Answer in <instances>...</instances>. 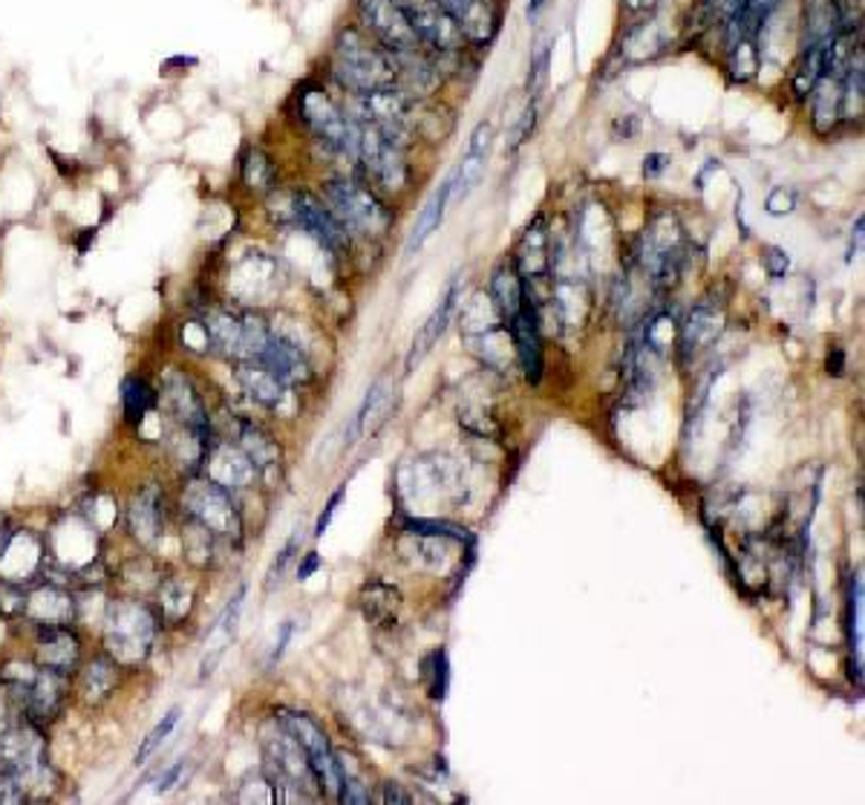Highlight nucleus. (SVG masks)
<instances>
[{
    "mask_svg": "<svg viewBox=\"0 0 865 805\" xmlns=\"http://www.w3.org/2000/svg\"><path fill=\"white\" fill-rule=\"evenodd\" d=\"M330 72L346 95L378 93L395 88L393 58L361 26H341L330 53Z\"/></svg>",
    "mask_w": 865,
    "mask_h": 805,
    "instance_id": "1",
    "label": "nucleus"
},
{
    "mask_svg": "<svg viewBox=\"0 0 865 805\" xmlns=\"http://www.w3.org/2000/svg\"><path fill=\"white\" fill-rule=\"evenodd\" d=\"M295 107H298L300 125L315 136L318 142L332 153L346 159H358L361 148V125L353 119V113L344 111L326 88L318 81H303L295 93Z\"/></svg>",
    "mask_w": 865,
    "mask_h": 805,
    "instance_id": "2",
    "label": "nucleus"
},
{
    "mask_svg": "<svg viewBox=\"0 0 865 805\" xmlns=\"http://www.w3.org/2000/svg\"><path fill=\"white\" fill-rule=\"evenodd\" d=\"M0 685L7 687V695L15 702L18 711L32 718L35 725H47L61 716L67 695H70V685L64 672L44 670L38 664L26 662L3 664Z\"/></svg>",
    "mask_w": 865,
    "mask_h": 805,
    "instance_id": "3",
    "label": "nucleus"
},
{
    "mask_svg": "<svg viewBox=\"0 0 865 805\" xmlns=\"http://www.w3.org/2000/svg\"><path fill=\"white\" fill-rule=\"evenodd\" d=\"M159 616L142 600H113L104 612V653L118 667H136L153 653Z\"/></svg>",
    "mask_w": 865,
    "mask_h": 805,
    "instance_id": "4",
    "label": "nucleus"
},
{
    "mask_svg": "<svg viewBox=\"0 0 865 805\" xmlns=\"http://www.w3.org/2000/svg\"><path fill=\"white\" fill-rule=\"evenodd\" d=\"M326 203L332 214L346 226L349 234L381 240L393 226V214L370 188H364L355 180H332L326 182Z\"/></svg>",
    "mask_w": 865,
    "mask_h": 805,
    "instance_id": "5",
    "label": "nucleus"
},
{
    "mask_svg": "<svg viewBox=\"0 0 865 805\" xmlns=\"http://www.w3.org/2000/svg\"><path fill=\"white\" fill-rule=\"evenodd\" d=\"M182 511L185 517L222 540H240L243 534V517L237 511L231 491L222 488L211 476H191L182 488Z\"/></svg>",
    "mask_w": 865,
    "mask_h": 805,
    "instance_id": "6",
    "label": "nucleus"
},
{
    "mask_svg": "<svg viewBox=\"0 0 865 805\" xmlns=\"http://www.w3.org/2000/svg\"><path fill=\"white\" fill-rule=\"evenodd\" d=\"M277 722H280V727H284L286 734L300 745V750L307 754L309 768H312V774H315L323 794H338L341 771H344V768L338 766V759H335V754H332L330 748V739H326V734H323L321 727H318L309 716H303V713H291V711L277 713Z\"/></svg>",
    "mask_w": 865,
    "mask_h": 805,
    "instance_id": "7",
    "label": "nucleus"
},
{
    "mask_svg": "<svg viewBox=\"0 0 865 805\" xmlns=\"http://www.w3.org/2000/svg\"><path fill=\"white\" fill-rule=\"evenodd\" d=\"M395 3L427 53H464L462 30L436 0H395Z\"/></svg>",
    "mask_w": 865,
    "mask_h": 805,
    "instance_id": "8",
    "label": "nucleus"
},
{
    "mask_svg": "<svg viewBox=\"0 0 865 805\" xmlns=\"http://www.w3.org/2000/svg\"><path fill=\"white\" fill-rule=\"evenodd\" d=\"M355 12H358L361 30L372 35L390 53L425 49L413 35V30H410L407 18H404L395 0H355Z\"/></svg>",
    "mask_w": 865,
    "mask_h": 805,
    "instance_id": "9",
    "label": "nucleus"
},
{
    "mask_svg": "<svg viewBox=\"0 0 865 805\" xmlns=\"http://www.w3.org/2000/svg\"><path fill=\"white\" fill-rule=\"evenodd\" d=\"M291 220L298 222L300 229L307 231L318 245H323L326 252L344 254L349 249V231H346L344 222L332 214L330 206H323L321 199L312 197L309 191L291 194Z\"/></svg>",
    "mask_w": 865,
    "mask_h": 805,
    "instance_id": "10",
    "label": "nucleus"
},
{
    "mask_svg": "<svg viewBox=\"0 0 865 805\" xmlns=\"http://www.w3.org/2000/svg\"><path fill=\"white\" fill-rule=\"evenodd\" d=\"M402 150L404 148L390 142L384 134H378L376 127L361 125V148H358V159H364V165H367L370 176L381 185V188L399 191L407 185L410 171Z\"/></svg>",
    "mask_w": 865,
    "mask_h": 805,
    "instance_id": "11",
    "label": "nucleus"
},
{
    "mask_svg": "<svg viewBox=\"0 0 865 805\" xmlns=\"http://www.w3.org/2000/svg\"><path fill=\"white\" fill-rule=\"evenodd\" d=\"M159 395H162V404H165L168 422H171V425L188 427V430L203 436L205 442H214L211 416L205 411L197 388H194L182 372H171L165 379V384H162V393Z\"/></svg>",
    "mask_w": 865,
    "mask_h": 805,
    "instance_id": "12",
    "label": "nucleus"
},
{
    "mask_svg": "<svg viewBox=\"0 0 865 805\" xmlns=\"http://www.w3.org/2000/svg\"><path fill=\"white\" fill-rule=\"evenodd\" d=\"M35 664L44 670H56L70 676L81 664V639L70 624L38 626L35 635Z\"/></svg>",
    "mask_w": 865,
    "mask_h": 805,
    "instance_id": "13",
    "label": "nucleus"
},
{
    "mask_svg": "<svg viewBox=\"0 0 865 805\" xmlns=\"http://www.w3.org/2000/svg\"><path fill=\"white\" fill-rule=\"evenodd\" d=\"M203 468H205V476H211L214 482H220L222 488L229 491L252 485L254 474H257V468H254L252 459L245 457L240 445L217 442V439H214L208 453H205Z\"/></svg>",
    "mask_w": 865,
    "mask_h": 805,
    "instance_id": "14",
    "label": "nucleus"
},
{
    "mask_svg": "<svg viewBox=\"0 0 865 805\" xmlns=\"http://www.w3.org/2000/svg\"><path fill=\"white\" fill-rule=\"evenodd\" d=\"M127 529L142 545H153L165 531V499L159 485H145L127 508Z\"/></svg>",
    "mask_w": 865,
    "mask_h": 805,
    "instance_id": "15",
    "label": "nucleus"
},
{
    "mask_svg": "<svg viewBox=\"0 0 865 805\" xmlns=\"http://www.w3.org/2000/svg\"><path fill=\"white\" fill-rule=\"evenodd\" d=\"M508 330H511V341L517 347L519 364L526 370L528 381H540L543 376V349H540V324H537V309L534 303L526 298V307L519 309L517 315L508 321Z\"/></svg>",
    "mask_w": 865,
    "mask_h": 805,
    "instance_id": "16",
    "label": "nucleus"
},
{
    "mask_svg": "<svg viewBox=\"0 0 865 805\" xmlns=\"http://www.w3.org/2000/svg\"><path fill=\"white\" fill-rule=\"evenodd\" d=\"M24 616L35 626L70 624L76 618V598L56 584H44L32 589L24 600Z\"/></svg>",
    "mask_w": 865,
    "mask_h": 805,
    "instance_id": "17",
    "label": "nucleus"
},
{
    "mask_svg": "<svg viewBox=\"0 0 865 805\" xmlns=\"http://www.w3.org/2000/svg\"><path fill=\"white\" fill-rule=\"evenodd\" d=\"M254 361L268 367V370L275 372V376H280L286 384H300V381L312 379L309 361L303 358L298 344H291V341H286L284 335H277V332L268 335L266 347L260 349V356L254 358Z\"/></svg>",
    "mask_w": 865,
    "mask_h": 805,
    "instance_id": "18",
    "label": "nucleus"
},
{
    "mask_svg": "<svg viewBox=\"0 0 865 805\" xmlns=\"http://www.w3.org/2000/svg\"><path fill=\"white\" fill-rule=\"evenodd\" d=\"M491 139H494V127H491V122H480L476 130H473L471 145H468V153H464L462 165L453 171V194H450V197L464 199L473 188H476V185H480L482 174H485V162H488Z\"/></svg>",
    "mask_w": 865,
    "mask_h": 805,
    "instance_id": "19",
    "label": "nucleus"
},
{
    "mask_svg": "<svg viewBox=\"0 0 865 805\" xmlns=\"http://www.w3.org/2000/svg\"><path fill=\"white\" fill-rule=\"evenodd\" d=\"M459 295H462V286H459V280H453V284L448 286V292L441 295L439 307L432 309V315L427 318L425 326H422L416 338H413V347H410L407 353V372L416 370V364H422V358L430 353L432 344L445 335V330H448L450 324V315H453V309H457Z\"/></svg>",
    "mask_w": 865,
    "mask_h": 805,
    "instance_id": "20",
    "label": "nucleus"
},
{
    "mask_svg": "<svg viewBox=\"0 0 865 805\" xmlns=\"http://www.w3.org/2000/svg\"><path fill=\"white\" fill-rule=\"evenodd\" d=\"M724 326V309L710 303V300H701L699 307L692 309L687 324L681 326V353L687 356H695L699 349H704L707 344L718 338V332Z\"/></svg>",
    "mask_w": 865,
    "mask_h": 805,
    "instance_id": "21",
    "label": "nucleus"
},
{
    "mask_svg": "<svg viewBox=\"0 0 865 805\" xmlns=\"http://www.w3.org/2000/svg\"><path fill=\"white\" fill-rule=\"evenodd\" d=\"M526 277L519 275L517 263L503 261L494 268L491 275V300H494L496 312L503 315V321L508 324L519 309L526 307Z\"/></svg>",
    "mask_w": 865,
    "mask_h": 805,
    "instance_id": "22",
    "label": "nucleus"
},
{
    "mask_svg": "<svg viewBox=\"0 0 865 805\" xmlns=\"http://www.w3.org/2000/svg\"><path fill=\"white\" fill-rule=\"evenodd\" d=\"M514 263H517L519 275L531 277H545V272L551 268V257H549V231H545V220L537 217L531 226L526 229L522 240L517 245V254H514Z\"/></svg>",
    "mask_w": 865,
    "mask_h": 805,
    "instance_id": "23",
    "label": "nucleus"
},
{
    "mask_svg": "<svg viewBox=\"0 0 865 805\" xmlns=\"http://www.w3.org/2000/svg\"><path fill=\"white\" fill-rule=\"evenodd\" d=\"M237 379H240V384H243V390L249 393V399L252 402H257L260 407H268V411H275V407H280L286 399V384L280 376H275V372L268 370V367H263L260 361H249L243 364L240 370H237Z\"/></svg>",
    "mask_w": 865,
    "mask_h": 805,
    "instance_id": "24",
    "label": "nucleus"
},
{
    "mask_svg": "<svg viewBox=\"0 0 865 805\" xmlns=\"http://www.w3.org/2000/svg\"><path fill=\"white\" fill-rule=\"evenodd\" d=\"M840 81L837 76H831V72H822L819 76V81L814 84V90H810V107H814V130H817L819 136H828L831 130H834L837 125H840Z\"/></svg>",
    "mask_w": 865,
    "mask_h": 805,
    "instance_id": "25",
    "label": "nucleus"
},
{
    "mask_svg": "<svg viewBox=\"0 0 865 805\" xmlns=\"http://www.w3.org/2000/svg\"><path fill=\"white\" fill-rule=\"evenodd\" d=\"M118 685V664L107 653L84 664L79 672V693L86 704H102L113 695Z\"/></svg>",
    "mask_w": 865,
    "mask_h": 805,
    "instance_id": "26",
    "label": "nucleus"
},
{
    "mask_svg": "<svg viewBox=\"0 0 865 805\" xmlns=\"http://www.w3.org/2000/svg\"><path fill=\"white\" fill-rule=\"evenodd\" d=\"M450 194H453V174H450L448 180L441 182L439 188L432 191V197L427 199V206L422 208L416 226H413V231H410L407 243H404V252L416 254L418 249H422V245L427 243V238H430L432 231L439 229L441 217H445V208H448Z\"/></svg>",
    "mask_w": 865,
    "mask_h": 805,
    "instance_id": "27",
    "label": "nucleus"
},
{
    "mask_svg": "<svg viewBox=\"0 0 865 805\" xmlns=\"http://www.w3.org/2000/svg\"><path fill=\"white\" fill-rule=\"evenodd\" d=\"M203 324L208 330L211 347L226 356L243 358V318L234 315L231 309H211Z\"/></svg>",
    "mask_w": 865,
    "mask_h": 805,
    "instance_id": "28",
    "label": "nucleus"
},
{
    "mask_svg": "<svg viewBox=\"0 0 865 805\" xmlns=\"http://www.w3.org/2000/svg\"><path fill=\"white\" fill-rule=\"evenodd\" d=\"M361 603L367 621L378 626H395L399 609H402V595H399L395 586L384 584V580H372V584L364 586Z\"/></svg>",
    "mask_w": 865,
    "mask_h": 805,
    "instance_id": "29",
    "label": "nucleus"
},
{
    "mask_svg": "<svg viewBox=\"0 0 865 805\" xmlns=\"http://www.w3.org/2000/svg\"><path fill=\"white\" fill-rule=\"evenodd\" d=\"M122 404H125L127 422L139 427L145 416L159 407V390L150 388V381L142 376H127L122 381Z\"/></svg>",
    "mask_w": 865,
    "mask_h": 805,
    "instance_id": "30",
    "label": "nucleus"
},
{
    "mask_svg": "<svg viewBox=\"0 0 865 805\" xmlns=\"http://www.w3.org/2000/svg\"><path fill=\"white\" fill-rule=\"evenodd\" d=\"M240 176H243L245 188L254 191V194H268V191H275V182H277L275 162H272V157H268L263 148H257V145H249V148H245L243 159H240Z\"/></svg>",
    "mask_w": 865,
    "mask_h": 805,
    "instance_id": "31",
    "label": "nucleus"
},
{
    "mask_svg": "<svg viewBox=\"0 0 865 805\" xmlns=\"http://www.w3.org/2000/svg\"><path fill=\"white\" fill-rule=\"evenodd\" d=\"M240 448H243V453L254 462V468L257 471H263V468H272L280 462V448H277V442L272 439V436L263 430V427L252 425V422H243L240 425Z\"/></svg>",
    "mask_w": 865,
    "mask_h": 805,
    "instance_id": "32",
    "label": "nucleus"
},
{
    "mask_svg": "<svg viewBox=\"0 0 865 805\" xmlns=\"http://www.w3.org/2000/svg\"><path fill=\"white\" fill-rule=\"evenodd\" d=\"M849 632H851V656H854V676H857V685H860V681H863V580H860V575L851 580Z\"/></svg>",
    "mask_w": 865,
    "mask_h": 805,
    "instance_id": "33",
    "label": "nucleus"
},
{
    "mask_svg": "<svg viewBox=\"0 0 865 805\" xmlns=\"http://www.w3.org/2000/svg\"><path fill=\"white\" fill-rule=\"evenodd\" d=\"M157 595H159V612H162V618L180 621V618L188 616L191 595H188V589L180 584V580H173V577H168V580H159Z\"/></svg>",
    "mask_w": 865,
    "mask_h": 805,
    "instance_id": "34",
    "label": "nucleus"
},
{
    "mask_svg": "<svg viewBox=\"0 0 865 805\" xmlns=\"http://www.w3.org/2000/svg\"><path fill=\"white\" fill-rule=\"evenodd\" d=\"M727 70L733 72L736 81H750L759 70V49H756L753 38H741L730 47V64Z\"/></svg>",
    "mask_w": 865,
    "mask_h": 805,
    "instance_id": "35",
    "label": "nucleus"
},
{
    "mask_svg": "<svg viewBox=\"0 0 865 805\" xmlns=\"http://www.w3.org/2000/svg\"><path fill=\"white\" fill-rule=\"evenodd\" d=\"M217 540V537L211 534V531L205 529V526H199V522L188 520V531L182 534V543H185V552H188L191 563H197V566H205L208 563V557H211V543Z\"/></svg>",
    "mask_w": 865,
    "mask_h": 805,
    "instance_id": "36",
    "label": "nucleus"
},
{
    "mask_svg": "<svg viewBox=\"0 0 865 805\" xmlns=\"http://www.w3.org/2000/svg\"><path fill=\"white\" fill-rule=\"evenodd\" d=\"M176 722H180V708H173L168 716H162V722H159V725L148 734V739L139 745V750H136V766H145V759H148L150 754H153V750H157L159 745L165 743L168 736H171V731L176 727Z\"/></svg>",
    "mask_w": 865,
    "mask_h": 805,
    "instance_id": "37",
    "label": "nucleus"
},
{
    "mask_svg": "<svg viewBox=\"0 0 865 805\" xmlns=\"http://www.w3.org/2000/svg\"><path fill=\"white\" fill-rule=\"evenodd\" d=\"M427 676H430V695L432 699H445L448 695V685H450V672H448V656H445V649H436L430 658H427Z\"/></svg>",
    "mask_w": 865,
    "mask_h": 805,
    "instance_id": "38",
    "label": "nucleus"
},
{
    "mask_svg": "<svg viewBox=\"0 0 865 805\" xmlns=\"http://www.w3.org/2000/svg\"><path fill=\"white\" fill-rule=\"evenodd\" d=\"M295 552H298V534L291 537L289 543H286L284 549L277 552V557H275V561H272V566H268V572H266V593H272V589H275V586L280 584V580H284L286 566H289V563H291Z\"/></svg>",
    "mask_w": 865,
    "mask_h": 805,
    "instance_id": "39",
    "label": "nucleus"
},
{
    "mask_svg": "<svg viewBox=\"0 0 865 805\" xmlns=\"http://www.w3.org/2000/svg\"><path fill=\"white\" fill-rule=\"evenodd\" d=\"M764 211L771 214V217H787V214H794L796 211V191L785 188V185H776V188L768 194V199H764Z\"/></svg>",
    "mask_w": 865,
    "mask_h": 805,
    "instance_id": "40",
    "label": "nucleus"
},
{
    "mask_svg": "<svg viewBox=\"0 0 865 805\" xmlns=\"http://www.w3.org/2000/svg\"><path fill=\"white\" fill-rule=\"evenodd\" d=\"M537 127V104H528L526 111H522V116L517 119V125L511 127V134H508V148L517 150L522 148V145L531 139V134H534Z\"/></svg>",
    "mask_w": 865,
    "mask_h": 805,
    "instance_id": "41",
    "label": "nucleus"
},
{
    "mask_svg": "<svg viewBox=\"0 0 865 805\" xmlns=\"http://www.w3.org/2000/svg\"><path fill=\"white\" fill-rule=\"evenodd\" d=\"M26 800H30V794H26L24 782L18 780L15 774L0 771V805H21Z\"/></svg>",
    "mask_w": 865,
    "mask_h": 805,
    "instance_id": "42",
    "label": "nucleus"
},
{
    "mask_svg": "<svg viewBox=\"0 0 865 805\" xmlns=\"http://www.w3.org/2000/svg\"><path fill=\"white\" fill-rule=\"evenodd\" d=\"M335 797H338L341 803L367 805L372 800V794L367 791V785H361V782L355 780V777H346L344 771H341V785H338V794H335Z\"/></svg>",
    "mask_w": 865,
    "mask_h": 805,
    "instance_id": "43",
    "label": "nucleus"
},
{
    "mask_svg": "<svg viewBox=\"0 0 865 805\" xmlns=\"http://www.w3.org/2000/svg\"><path fill=\"white\" fill-rule=\"evenodd\" d=\"M762 266L764 272L773 277V280H778V277L787 275V268H791V257H787L782 249H776V245H771V249H764L762 254Z\"/></svg>",
    "mask_w": 865,
    "mask_h": 805,
    "instance_id": "44",
    "label": "nucleus"
},
{
    "mask_svg": "<svg viewBox=\"0 0 865 805\" xmlns=\"http://www.w3.org/2000/svg\"><path fill=\"white\" fill-rule=\"evenodd\" d=\"M545 67H549V53L540 49L534 58H531V70H528V93H537L540 84L545 79Z\"/></svg>",
    "mask_w": 865,
    "mask_h": 805,
    "instance_id": "45",
    "label": "nucleus"
},
{
    "mask_svg": "<svg viewBox=\"0 0 865 805\" xmlns=\"http://www.w3.org/2000/svg\"><path fill=\"white\" fill-rule=\"evenodd\" d=\"M669 162H672V159H669L667 153H649V157L644 159V176L646 180H658V176L669 168Z\"/></svg>",
    "mask_w": 865,
    "mask_h": 805,
    "instance_id": "46",
    "label": "nucleus"
},
{
    "mask_svg": "<svg viewBox=\"0 0 865 805\" xmlns=\"http://www.w3.org/2000/svg\"><path fill=\"white\" fill-rule=\"evenodd\" d=\"M344 499V488H338L335 494H332V499L326 503V511L318 517V526H315V537H323V531L330 529V520L335 517V511H338V503Z\"/></svg>",
    "mask_w": 865,
    "mask_h": 805,
    "instance_id": "47",
    "label": "nucleus"
},
{
    "mask_svg": "<svg viewBox=\"0 0 865 805\" xmlns=\"http://www.w3.org/2000/svg\"><path fill=\"white\" fill-rule=\"evenodd\" d=\"M381 803H387V805H390V803H402V805H407V803H413V797H410V794H404L399 782H387L384 794H381Z\"/></svg>",
    "mask_w": 865,
    "mask_h": 805,
    "instance_id": "48",
    "label": "nucleus"
},
{
    "mask_svg": "<svg viewBox=\"0 0 865 805\" xmlns=\"http://www.w3.org/2000/svg\"><path fill=\"white\" fill-rule=\"evenodd\" d=\"M318 568H321V557H318V552H309L298 568V580H309V577L315 575Z\"/></svg>",
    "mask_w": 865,
    "mask_h": 805,
    "instance_id": "49",
    "label": "nucleus"
},
{
    "mask_svg": "<svg viewBox=\"0 0 865 805\" xmlns=\"http://www.w3.org/2000/svg\"><path fill=\"white\" fill-rule=\"evenodd\" d=\"M828 376H842L845 372V353H842L840 347H834L831 353H828Z\"/></svg>",
    "mask_w": 865,
    "mask_h": 805,
    "instance_id": "50",
    "label": "nucleus"
},
{
    "mask_svg": "<svg viewBox=\"0 0 865 805\" xmlns=\"http://www.w3.org/2000/svg\"><path fill=\"white\" fill-rule=\"evenodd\" d=\"M185 771V762H176V766H171L165 771V774L159 777V791H168L173 785V782L180 780V774Z\"/></svg>",
    "mask_w": 865,
    "mask_h": 805,
    "instance_id": "51",
    "label": "nucleus"
},
{
    "mask_svg": "<svg viewBox=\"0 0 865 805\" xmlns=\"http://www.w3.org/2000/svg\"><path fill=\"white\" fill-rule=\"evenodd\" d=\"M863 249V217H857L854 222V234H851V249H849V261H854Z\"/></svg>",
    "mask_w": 865,
    "mask_h": 805,
    "instance_id": "52",
    "label": "nucleus"
},
{
    "mask_svg": "<svg viewBox=\"0 0 865 805\" xmlns=\"http://www.w3.org/2000/svg\"><path fill=\"white\" fill-rule=\"evenodd\" d=\"M289 639H291V621H289V624H284V632H280V641H277L275 653H272V662H277V658L284 656V649H286V644H289Z\"/></svg>",
    "mask_w": 865,
    "mask_h": 805,
    "instance_id": "53",
    "label": "nucleus"
},
{
    "mask_svg": "<svg viewBox=\"0 0 865 805\" xmlns=\"http://www.w3.org/2000/svg\"><path fill=\"white\" fill-rule=\"evenodd\" d=\"M545 7H549V0H528V21H537Z\"/></svg>",
    "mask_w": 865,
    "mask_h": 805,
    "instance_id": "54",
    "label": "nucleus"
},
{
    "mask_svg": "<svg viewBox=\"0 0 865 805\" xmlns=\"http://www.w3.org/2000/svg\"><path fill=\"white\" fill-rule=\"evenodd\" d=\"M658 0H626V7L630 9H653Z\"/></svg>",
    "mask_w": 865,
    "mask_h": 805,
    "instance_id": "55",
    "label": "nucleus"
}]
</instances>
